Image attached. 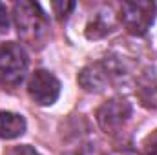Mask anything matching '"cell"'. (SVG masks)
<instances>
[{
  "instance_id": "5b68a950",
  "label": "cell",
  "mask_w": 157,
  "mask_h": 155,
  "mask_svg": "<svg viewBox=\"0 0 157 155\" xmlns=\"http://www.w3.org/2000/svg\"><path fill=\"white\" fill-rule=\"evenodd\" d=\"M132 115V106L130 102L122 99H112L104 102L99 112H97V122L106 133H117L124 126V122Z\"/></svg>"
},
{
  "instance_id": "7c38bea8",
  "label": "cell",
  "mask_w": 157,
  "mask_h": 155,
  "mask_svg": "<svg viewBox=\"0 0 157 155\" xmlns=\"http://www.w3.org/2000/svg\"><path fill=\"white\" fill-rule=\"evenodd\" d=\"M7 28H9V15H7L6 6L0 2V33L7 31Z\"/></svg>"
},
{
  "instance_id": "7a4b0ae2",
  "label": "cell",
  "mask_w": 157,
  "mask_h": 155,
  "mask_svg": "<svg viewBox=\"0 0 157 155\" xmlns=\"http://www.w3.org/2000/svg\"><path fill=\"white\" fill-rule=\"evenodd\" d=\"M28 55L20 44L6 42L0 46V84L18 86L28 71Z\"/></svg>"
},
{
  "instance_id": "ba28073f",
  "label": "cell",
  "mask_w": 157,
  "mask_h": 155,
  "mask_svg": "<svg viewBox=\"0 0 157 155\" xmlns=\"http://www.w3.org/2000/svg\"><path fill=\"white\" fill-rule=\"evenodd\" d=\"M26 119L20 113L0 112V139H17L26 131Z\"/></svg>"
},
{
  "instance_id": "4fadbf2b",
  "label": "cell",
  "mask_w": 157,
  "mask_h": 155,
  "mask_svg": "<svg viewBox=\"0 0 157 155\" xmlns=\"http://www.w3.org/2000/svg\"><path fill=\"white\" fill-rule=\"evenodd\" d=\"M64 155H80L78 152H70V153H64Z\"/></svg>"
},
{
  "instance_id": "30bf717a",
  "label": "cell",
  "mask_w": 157,
  "mask_h": 155,
  "mask_svg": "<svg viewBox=\"0 0 157 155\" xmlns=\"http://www.w3.org/2000/svg\"><path fill=\"white\" fill-rule=\"evenodd\" d=\"M143 150L146 155H157V130L148 133L143 141Z\"/></svg>"
},
{
  "instance_id": "6da1fadb",
  "label": "cell",
  "mask_w": 157,
  "mask_h": 155,
  "mask_svg": "<svg viewBox=\"0 0 157 155\" xmlns=\"http://www.w3.org/2000/svg\"><path fill=\"white\" fill-rule=\"evenodd\" d=\"M13 20L18 37L31 47L40 49L48 40V18L39 4L35 2H17L13 6Z\"/></svg>"
},
{
  "instance_id": "8992f818",
  "label": "cell",
  "mask_w": 157,
  "mask_h": 155,
  "mask_svg": "<svg viewBox=\"0 0 157 155\" xmlns=\"http://www.w3.org/2000/svg\"><path fill=\"white\" fill-rule=\"evenodd\" d=\"M115 75V68L112 62L108 60H101V62H93L90 66H86L80 73H78V84L86 89V91H102Z\"/></svg>"
},
{
  "instance_id": "8fae6325",
  "label": "cell",
  "mask_w": 157,
  "mask_h": 155,
  "mask_svg": "<svg viewBox=\"0 0 157 155\" xmlns=\"http://www.w3.org/2000/svg\"><path fill=\"white\" fill-rule=\"evenodd\" d=\"M6 155H40V153L33 148V146H29V144H22V146H13Z\"/></svg>"
},
{
  "instance_id": "52a82bcc",
  "label": "cell",
  "mask_w": 157,
  "mask_h": 155,
  "mask_svg": "<svg viewBox=\"0 0 157 155\" xmlns=\"http://www.w3.org/2000/svg\"><path fill=\"white\" fill-rule=\"evenodd\" d=\"M113 28H115V17H113L112 9L110 7H102L88 22V26H86V37L90 40H99V39H102V37H106L108 33H112Z\"/></svg>"
},
{
  "instance_id": "9c48e42d",
  "label": "cell",
  "mask_w": 157,
  "mask_h": 155,
  "mask_svg": "<svg viewBox=\"0 0 157 155\" xmlns=\"http://www.w3.org/2000/svg\"><path fill=\"white\" fill-rule=\"evenodd\" d=\"M75 6H77L75 2H66V0H64V2H51V9H53V13L57 15V18H60V20L66 18V17L75 9Z\"/></svg>"
},
{
  "instance_id": "277c9868",
  "label": "cell",
  "mask_w": 157,
  "mask_h": 155,
  "mask_svg": "<svg viewBox=\"0 0 157 155\" xmlns=\"http://www.w3.org/2000/svg\"><path fill=\"white\" fill-rule=\"evenodd\" d=\"M28 93L31 100L39 106H51L60 95V80L51 71L37 70L28 82Z\"/></svg>"
},
{
  "instance_id": "3957f363",
  "label": "cell",
  "mask_w": 157,
  "mask_h": 155,
  "mask_svg": "<svg viewBox=\"0 0 157 155\" xmlns=\"http://www.w3.org/2000/svg\"><path fill=\"white\" fill-rule=\"evenodd\" d=\"M155 15L157 7L154 2L132 0V2H122L121 6V22L132 35L137 37L148 33V29L155 22Z\"/></svg>"
}]
</instances>
